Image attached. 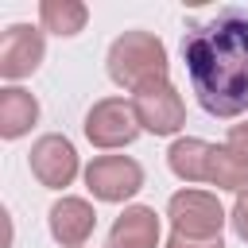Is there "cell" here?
<instances>
[{
	"mask_svg": "<svg viewBox=\"0 0 248 248\" xmlns=\"http://www.w3.org/2000/svg\"><path fill=\"white\" fill-rule=\"evenodd\" d=\"M209 147H213V143H205V140H198V136H182V140L170 143L167 163H170V170H174L182 182H205Z\"/></svg>",
	"mask_w": 248,
	"mask_h": 248,
	"instance_id": "obj_13",
	"label": "cell"
},
{
	"mask_svg": "<svg viewBox=\"0 0 248 248\" xmlns=\"http://www.w3.org/2000/svg\"><path fill=\"white\" fill-rule=\"evenodd\" d=\"M229 221H232V232L248 244V190L244 194H236V202H232V213H229Z\"/></svg>",
	"mask_w": 248,
	"mask_h": 248,
	"instance_id": "obj_15",
	"label": "cell"
},
{
	"mask_svg": "<svg viewBox=\"0 0 248 248\" xmlns=\"http://www.w3.org/2000/svg\"><path fill=\"white\" fill-rule=\"evenodd\" d=\"M85 186L97 202H128L143 190V167L128 155H97L85 167Z\"/></svg>",
	"mask_w": 248,
	"mask_h": 248,
	"instance_id": "obj_5",
	"label": "cell"
},
{
	"mask_svg": "<svg viewBox=\"0 0 248 248\" xmlns=\"http://www.w3.org/2000/svg\"><path fill=\"white\" fill-rule=\"evenodd\" d=\"M205 182L221 186V190H232V194H244L248 190V155H240L236 147L229 143H213L209 147V167H205Z\"/></svg>",
	"mask_w": 248,
	"mask_h": 248,
	"instance_id": "obj_12",
	"label": "cell"
},
{
	"mask_svg": "<svg viewBox=\"0 0 248 248\" xmlns=\"http://www.w3.org/2000/svg\"><path fill=\"white\" fill-rule=\"evenodd\" d=\"M229 147H236L240 155H248V120H244V124H232V128H229Z\"/></svg>",
	"mask_w": 248,
	"mask_h": 248,
	"instance_id": "obj_17",
	"label": "cell"
},
{
	"mask_svg": "<svg viewBox=\"0 0 248 248\" xmlns=\"http://www.w3.org/2000/svg\"><path fill=\"white\" fill-rule=\"evenodd\" d=\"M132 108H136V120L143 132L151 136H174L182 124H186V105H182V93L163 81V85H151V89H140L132 97Z\"/></svg>",
	"mask_w": 248,
	"mask_h": 248,
	"instance_id": "obj_6",
	"label": "cell"
},
{
	"mask_svg": "<svg viewBox=\"0 0 248 248\" xmlns=\"http://www.w3.org/2000/svg\"><path fill=\"white\" fill-rule=\"evenodd\" d=\"M167 217H170V225H174V232H182V236H194V240H213V236H221V229H225V209H221V202L213 198V194H205V190H178L170 202H167Z\"/></svg>",
	"mask_w": 248,
	"mask_h": 248,
	"instance_id": "obj_3",
	"label": "cell"
},
{
	"mask_svg": "<svg viewBox=\"0 0 248 248\" xmlns=\"http://www.w3.org/2000/svg\"><path fill=\"white\" fill-rule=\"evenodd\" d=\"M27 163H31V174L46 190H62V186H70L78 178V151H74V143L66 136H54V132L50 136H39L31 143Z\"/></svg>",
	"mask_w": 248,
	"mask_h": 248,
	"instance_id": "obj_8",
	"label": "cell"
},
{
	"mask_svg": "<svg viewBox=\"0 0 248 248\" xmlns=\"http://www.w3.org/2000/svg\"><path fill=\"white\" fill-rule=\"evenodd\" d=\"M182 62L198 105L209 116H240L248 108V8L225 4L182 35Z\"/></svg>",
	"mask_w": 248,
	"mask_h": 248,
	"instance_id": "obj_1",
	"label": "cell"
},
{
	"mask_svg": "<svg viewBox=\"0 0 248 248\" xmlns=\"http://www.w3.org/2000/svg\"><path fill=\"white\" fill-rule=\"evenodd\" d=\"M167 248H225V240H221V236H213V240H194V236H182V232H170V240H167Z\"/></svg>",
	"mask_w": 248,
	"mask_h": 248,
	"instance_id": "obj_16",
	"label": "cell"
},
{
	"mask_svg": "<svg viewBox=\"0 0 248 248\" xmlns=\"http://www.w3.org/2000/svg\"><path fill=\"white\" fill-rule=\"evenodd\" d=\"M35 120H39V101L27 89L19 85L0 89V136L4 140H19L23 132H31Z\"/></svg>",
	"mask_w": 248,
	"mask_h": 248,
	"instance_id": "obj_11",
	"label": "cell"
},
{
	"mask_svg": "<svg viewBox=\"0 0 248 248\" xmlns=\"http://www.w3.org/2000/svg\"><path fill=\"white\" fill-rule=\"evenodd\" d=\"M105 248H159V213L151 205H128L112 221Z\"/></svg>",
	"mask_w": 248,
	"mask_h": 248,
	"instance_id": "obj_10",
	"label": "cell"
},
{
	"mask_svg": "<svg viewBox=\"0 0 248 248\" xmlns=\"http://www.w3.org/2000/svg\"><path fill=\"white\" fill-rule=\"evenodd\" d=\"M167 46L151 35V31H124L112 46H108V78L120 89H151L167 81Z\"/></svg>",
	"mask_w": 248,
	"mask_h": 248,
	"instance_id": "obj_2",
	"label": "cell"
},
{
	"mask_svg": "<svg viewBox=\"0 0 248 248\" xmlns=\"http://www.w3.org/2000/svg\"><path fill=\"white\" fill-rule=\"evenodd\" d=\"M136 136H140V120H136L132 101L124 97H101L85 112V140L93 147H105V151L128 147Z\"/></svg>",
	"mask_w": 248,
	"mask_h": 248,
	"instance_id": "obj_4",
	"label": "cell"
},
{
	"mask_svg": "<svg viewBox=\"0 0 248 248\" xmlns=\"http://www.w3.org/2000/svg\"><path fill=\"white\" fill-rule=\"evenodd\" d=\"M46 54V39L39 27L31 23H12L4 35H0V78L8 81H19V78H31L39 70Z\"/></svg>",
	"mask_w": 248,
	"mask_h": 248,
	"instance_id": "obj_7",
	"label": "cell"
},
{
	"mask_svg": "<svg viewBox=\"0 0 248 248\" xmlns=\"http://www.w3.org/2000/svg\"><path fill=\"white\" fill-rule=\"evenodd\" d=\"M50 236L62 244V248H81L93 229H97V213L85 198H58L50 205Z\"/></svg>",
	"mask_w": 248,
	"mask_h": 248,
	"instance_id": "obj_9",
	"label": "cell"
},
{
	"mask_svg": "<svg viewBox=\"0 0 248 248\" xmlns=\"http://www.w3.org/2000/svg\"><path fill=\"white\" fill-rule=\"evenodd\" d=\"M39 19H43V27L50 35H66L70 39V35H78L85 27L89 8L81 0H43L39 4Z\"/></svg>",
	"mask_w": 248,
	"mask_h": 248,
	"instance_id": "obj_14",
	"label": "cell"
}]
</instances>
